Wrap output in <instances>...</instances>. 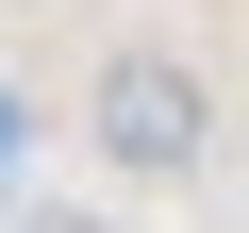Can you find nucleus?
I'll return each instance as SVG.
<instances>
[{
	"label": "nucleus",
	"mask_w": 249,
	"mask_h": 233,
	"mask_svg": "<svg viewBox=\"0 0 249 233\" xmlns=\"http://www.w3.org/2000/svg\"><path fill=\"white\" fill-rule=\"evenodd\" d=\"M100 150H116V167H150V183H166V167H199V67L116 50V67H100Z\"/></svg>",
	"instance_id": "1"
},
{
	"label": "nucleus",
	"mask_w": 249,
	"mask_h": 233,
	"mask_svg": "<svg viewBox=\"0 0 249 233\" xmlns=\"http://www.w3.org/2000/svg\"><path fill=\"white\" fill-rule=\"evenodd\" d=\"M17 134H34V116H17V100H0V150H17Z\"/></svg>",
	"instance_id": "2"
},
{
	"label": "nucleus",
	"mask_w": 249,
	"mask_h": 233,
	"mask_svg": "<svg viewBox=\"0 0 249 233\" xmlns=\"http://www.w3.org/2000/svg\"><path fill=\"white\" fill-rule=\"evenodd\" d=\"M34 233H100V216H34Z\"/></svg>",
	"instance_id": "3"
}]
</instances>
